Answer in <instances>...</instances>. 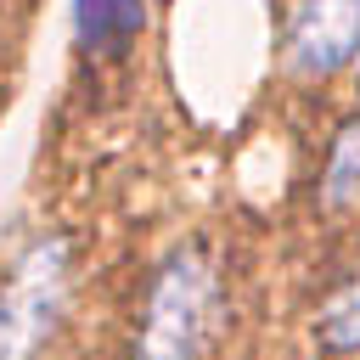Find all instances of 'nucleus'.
Segmentation results:
<instances>
[{
	"label": "nucleus",
	"mask_w": 360,
	"mask_h": 360,
	"mask_svg": "<svg viewBox=\"0 0 360 360\" xmlns=\"http://www.w3.org/2000/svg\"><path fill=\"white\" fill-rule=\"evenodd\" d=\"M225 326V281L202 248H180L163 259L146 309L135 360H202Z\"/></svg>",
	"instance_id": "1"
},
{
	"label": "nucleus",
	"mask_w": 360,
	"mask_h": 360,
	"mask_svg": "<svg viewBox=\"0 0 360 360\" xmlns=\"http://www.w3.org/2000/svg\"><path fill=\"white\" fill-rule=\"evenodd\" d=\"M62 287H68V242L51 236V242L28 248L11 287L0 292V360H34V349L56 326Z\"/></svg>",
	"instance_id": "2"
},
{
	"label": "nucleus",
	"mask_w": 360,
	"mask_h": 360,
	"mask_svg": "<svg viewBox=\"0 0 360 360\" xmlns=\"http://www.w3.org/2000/svg\"><path fill=\"white\" fill-rule=\"evenodd\" d=\"M360 56V0H298L287 22V68L326 79Z\"/></svg>",
	"instance_id": "3"
},
{
	"label": "nucleus",
	"mask_w": 360,
	"mask_h": 360,
	"mask_svg": "<svg viewBox=\"0 0 360 360\" xmlns=\"http://www.w3.org/2000/svg\"><path fill=\"white\" fill-rule=\"evenodd\" d=\"M141 22H146L141 0H73V34L96 56H118L141 34Z\"/></svg>",
	"instance_id": "4"
},
{
	"label": "nucleus",
	"mask_w": 360,
	"mask_h": 360,
	"mask_svg": "<svg viewBox=\"0 0 360 360\" xmlns=\"http://www.w3.org/2000/svg\"><path fill=\"white\" fill-rule=\"evenodd\" d=\"M321 202L326 208L360 202V118H349L332 141V158H326V174H321Z\"/></svg>",
	"instance_id": "5"
},
{
	"label": "nucleus",
	"mask_w": 360,
	"mask_h": 360,
	"mask_svg": "<svg viewBox=\"0 0 360 360\" xmlns=\"http://www.w3.org/2000/svg\"><path fill=\"white\" fill-rule=\"evenodd\" d=\"M315 332H321V343H326V349H338V354L360 349V276L326 298V309H321Z\"/></svg>",
	"instance_id": "6"
},
{
	"label": "nucleus",
	"mask_w": 360,
	"mask_h": 360,
	"mask_svg": "<svg viewBox=\"0 0 360 360\" xmlns=\"http://www.w3.org/2000/svg\"><path fill=\"white\" fill-rule=\"evenodd\" d=\"M354 62H360V56H354Z\"/></svg>",
	"instance_id": "7"
}]
</instances>
